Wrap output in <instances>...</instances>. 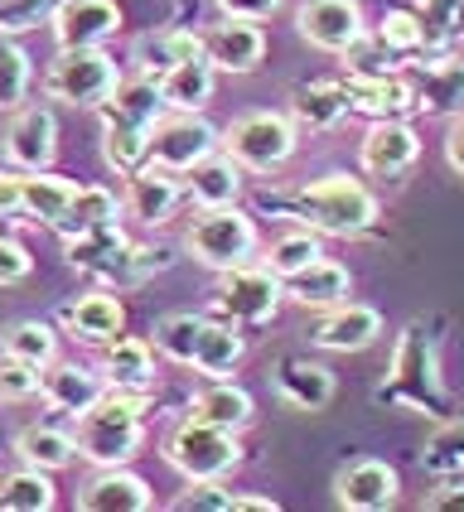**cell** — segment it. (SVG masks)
<instances>
[{
    "mask_svg": "<svg viewBox=\"0 0 464 512\" xmlns=\"http://www.w3.org/2000/svg\"><path fill=\"white\" fill-rule=\"evenodd\" d=\"M97 112H102V160H107V170H116L121 179L145 170L150 165V126L170 112L165 97H160V83L150 73L121 78Z\"/></svg>",
    "mask_w": 464,
    "mask_h": 512,
    "instance_id": "1",
    "label": "cell"
},
{
    "mask_svg": "<svg viewBox=\"0 0 464 512\" xmlns=\"http://www.w3.org/2000/svg\"><path fill=\"white\" fill-rule=\"evenodd\" d=\"M271 208L290 213L300 228L319 232V237H363L382 218L377 194L353 174H324V179L295 189L286 199H271Z\"/></svg>",
    "mask_w": 464,
    "mask_h": 512,
    "instance_id": "2",
    "label": "cell"
},
{
    "mask_svg": "<svg viewBox=\"0 0 464 512\" xmlns=\"http://www.w3.org/2000/svg\"><path fill=\"white\" fill-rule=\"evenodd\" d=\"M377 401H382V406H397V411H411V416H431V421L455 416V401H450L445 382H440L435 339L421 319L406 324L402 334H397L392 368H387V382L377 387Z\"/></svg>",
    "mask_w": 464,
    "mask_h": 512,
    "instance_id": "3",
    "label": "cell"
},
{
    "mask_svg": "<svg viewBox=\"0 0 464 512\" xmlns=\"http://www.w3.org/2000/svg\"><path fill=\"white\" fill-rule=\"evenodd\" d=\"M73 440H78V459H87L92 469L131 464L145 445V392L107 387V392L78 416Z\"/></svg>",
    "mask_w": 464,
    "mask_h": 512,
    "instance_id": "4",
    "label": "cell"
},
{
    "mask_svg": "<svg viewBox=\"0 0 464 512\" xmlns=\"http://www.w3.org/2000/svg\"><path fill=\"white\" fill-rule=\"evenodd\" d=\"M261 247V232L252 223V213H242L237 203L223 208H199V218L184 232V252L194 256L208 271H232V266H247Z\"/></svg>",
    "mask_w": 464,
    "mask_h": 512,
    "instance_id": "5",
    "label": "cell"
},
{
    "mask_svg": "<svg viewBox=\"0 0 464 512\" xmlns=\"http://www.w3.org/2000/svg\"><path fill=\"white\" fill-rule=\"evenodd\" d=\"M295 145H300V126L281 112H247L237 116L228 131H218V150L252 174L286 170L295 160Z\"/></svg>",
    "mask_w": 464,
    "mask_h": 512,
    "instance_id": "6",
    "label": "cell"
},
{
    "mask_svg": "<svg viewBox=\"0 0 464 512\" xmlns=\"http://www.w3.org/2000/svg\"><path fill=\"white\" fill-rule=\"evenodd\" d=\"M165 464L184 479H228L232 469L242 464V445H237V430L208 426L184 416L179 426L165 435Z\"/></svg>",
    "mask_w": 464,
    "mask_h": 512,
    "instance_id": "7",
    "label": "cell"
},
{
    "mask_svg": "<svg viewBox=\"0 0 464 512\" xmlns=\"http://www.w3.org/2000/svg\"><path fill=\"white\" fill-rule=\"evenodd\" d=\"M121 83V68L107 49H58L49 73H44V92L49 102L63 107H102Z\"/></svg>",
    "mask_w": 464,
    "mask_h": 512,
    "instance_id": "8",
    "label": "cell"
},
{
    "mask_svg": "<svg viewBox=\"0 0 464 512\" xmlns=\"http://www.w3.org/2000/svg\"><path fill=\"white\" fill-rule=\"evenodd\" d=\"M281 300H286V281H281L271 266H252V261H247V266L223 271L218 295H213V314L237 324V329H261V324L276 319Z\"/></svg>",
    "mask_w": 464,
    "mask_h": 512,
    "instance_id": "9",
    "label": "cell"
},
{
    "mask_svg": "<svg viewBox=\"0 0 464 512\" xmlns=\"http://www.w3.org/2000/svg\"><path fill=\"white\" fill-rule=\"evenodd\" d=\"M213 150H218V126H208L203 112H165L150 126V165L170 174H189Z\"/></svg>",
    "mask_w": 464,
    "mask_h": 512,
    "instance_id": "10",
    "label": "cell"
},
{
    "mask_svg": "<svg viewBox=\"0 0 464 512\" xmlns=\"http://www.w3.org/2000/svg\"><path fill=\"white\" fill-rule=\"evenodd\" d=\"M295 29H300V39L310 49L344 58L368 34V15H363L358 0H305L295 10Z\"/></svg>",
    "mask_w": 464,
    "mask_h": 512,
    "instance_id": "11",
    "label": "cell"
},
{
    "mask_svg": "<svg viewBox=\"0 0 464 512\" xmlns=\"http://www.w3.org/2000/svg\"><path fill=\"white\" fill-rule=\"evenodd\" d=\"M58 49H107L121 29V5L116 0H58L49 15Z\"/></svg>",
    "mask_w": 464,
    "mask_h": 512,
    "instance_id": "12",
    "label": "cell"
},
{
    "mask_svg": "<svg viewBox=\"0 0 464 512\" xmlns=\"http://www.w3.org/2000/svg\"><path fill=\"white\" fill-rule=\"evenodd\" d=\"M334 498L348 512H387L402 498V474L387 459H348L334 474Z\"/></svg>",
    "mask_w": 464,
    "mask_h": 512,
    "instance_id": "13",
    "label": "cell"
},
{
    "mask_svg": "<svg viewBox=\"0 0 464 512\" xmlns=\"http://www.w3.org/2000/svg\"><path fill=\"white\" fill-rule=\"evenodd\" d=\"M58 155V116L54 107L34 102V107H20L5 126V160L15 170H49Z\"/></svg>",
    "mask_w": 464,
    "mask_h": 512,
    "instance_id": "14",
    "label": "cell"
},
{
    "mask_svg": "<svg viewBox=\"0 0 464 512\" xmlns=\"http://www.w3.org/2000/svg\"><path fill=\"white\" fill-rule=\"evenodd\" d=\"M339 83H344L348 112L368 116V121H406V116H416V97H411V83L402 73H353L348 68Z\"/></svg>",
    "mask_w": 464,
    "mask_h": 512,
    "instance_id": "15",
    "label": "cell"
},
{
    "mask_svg": "<svg viewBox=\"0 0 464 512\" xmlns=\"http://www.w3.org/2000/svg\"><path fill=\"white\" fill-rule=\"evenodd\" d=\"M421 160V136L411 121H373L358 145V165L373 179H402Z\"/></svg>",
    "mask_w": 464,
    "mask_h": 512,
    "instance_id": "16",
    "label": "cell"
},
{
    "mask_svg": "<svg viewBox=\"0 0 464 512\" xmlns=\"http://www.w3.org/2000/svg\"><path fill=\"white\" fill-rule=\"evenodd\" d=\"M411 97L421 116H464V58L455 54H435L411 63Z\"/></svg>",
    "mask_w": 464,
    "mask_h": 512,
    "instance_id": "17",
    "label": "cell"
},
{
    "mask_svg": "<svg viewBox=\"0 0 464 512\" xmlns=\"http://www.w3.org/2000/svg\"><path fill=\"white\" fill-rule=\"evenodd\" d=\"M203 39V54H208V63L218 68V73H257L261 58H266V34H261L252 20H218V25H208L199 34Z\"/></svg>",
    "mask_w": 464,
    "mask_h": 512,
    "instance_id": "18",
    "label": "cell"
},
{
    "mask_svg": "<svg viewBox=\"0 0 464 512\" xmlns=\"http://www.w3.org/2000/svg\"><path fill=\"white\" fill-rule=\"evenodd\" d=\"M184 199H189V194H184V184H179L170 170L145 165V170H136L126 179V199H121V208H126L136 223H145V228H165L174 213H179Z\"/></svg>",
    "mask_w": 464,
    "mask_h": 512,
    "instance_id": "19",
    "label": "cell"
},
{
    "mask_svg": "<svg viewBox=\"0 0 464 512\" xmlns=\"http://www.w3.org/2000/svg\"><path fill=\"white\" fill-rule=\"evenodd\" d=\"M107 392V377L102 368H87V363H49V368L39 372V397L49 411H63V416H83L92 401Z\"/></svg>",
    "mask_w": 464,
    "mask_h": 512,
    "instance_id": "20",
    "label": "cell"
},
{
    "mask_svg": "<svg viewBox=\"0 0 464 512\" xmlns=\"http://www.w3.org/2000/svg\"><path fill=\"white\" fill-rule=\"evenodd\" d=\"M83 512H150L155 508V488L145 484L141 474H131L126 464L116 469H97L78 493Z\"/></svg>",
    "mask_w": 464,
    "mask_h": 512,
    "instance_id": "21",
    "label": "cell"
},
{
    "mask_svg": "<svg viewBox=\"0 0 464 512\" xmlns=\"http://www.w3.org/2000/svg\"><path fill=\"white\" fill-rule=\"evenodd\" d=\"M310 339H315V348H324V353H363V348H373V343L382 339V314H377L373 305L344 300V305H334V310L319 319V329Z\"/></svg>",
    "mask_w": 464,
    "mask_h": 512,
    "instance_id": "22",
    "label": "cell"
},
{
    "mask_svg": "<svg viewBox=\"0 0 464 512\" xmlns=\"http://www.w3.org/2000/svg\"><path fill=\"white\" fill-rule=\"evenodd\" d=\"M63 329L73 343H87V348H102L112 343L116 334H126V305L116 300L112 290H92L83 300H73L63 310Z\"/></svg>",
    "mask_w": 464,
    "mask_h": 512,
    "instance_id": "23",
    "label": "cell"
},
{
    "mask_svg": "<svg viewBox=\"0 0 464 512\" xmlns=\"http://www.w3.org/2000/svg\"><path fill=\"white\" fill-rule=\"evenodd\" d=\"M102 377L107 387H121V392H145L155 387V343L136 339V334H116L112 343H102Z\"/></svg>",
    "mask_w": 464,
    "mask_h": 512,
    "instance_id": "24",
    "label": "cell"
},
{
    "mask_svg": "<svg viewBox=\"0 0 464 512\" xmlns=\"http://www.w3.org/2000/svg\"><path fill=\"white\" fill-rule=\"evenodd\" d=\"M155 83H160V97H165L170 112H203L218 92V68L208 63V54H194L170 63Z\"/></svg>",
    "mask_w": 464,
    "mask_h": 512,
    "instance_id": "25",
    "label": "cell"
},
{
    "mask_svg": "<svg viewBox=\"0 0 464 512\" xmlns=\"http://www.w3.org/2000/svg\"><path fill=\"white\" fill-rule=\"evenodd\" d=\"M348 290H353L348 266L329 261V256H315L310 266H300L295 276H286V300H295L300 310H334V305L348 300Z\"/></svg>",
    "mask_w": 464,
    "mask_h": 512,
    "instance_id": "26",
    "label": "cell"
},
{
    "mask_svg": "<svg viewBox=\"0 0 464 512\" xmlns=\"http://www.w3.org/2000/svg\"><path fill=\"white\" fill-rule=\"evenodd\" d=\"M276 392H281V401L286 406H295V411H324L329 401H334V372L324 368L319 358H281L276 363Z\"/></svg>",
    "mask_w": 464,
    "mask_h": 512,
    "instance_id": "27",
    "label": "cell"
},
{
    "mask_svg": "<svg viewBox=\"0 0 464 512\" xmlns=\"http://www.w3.org/2000/svg\"><path fill=\"white\" fill-rule=\"evenodd\" d=\"M242 358H247V339H242V329L228 324V319H203V334L194 343V358H189V368L208 377V382H223L232 372L242 368Z\"/></svg>",
    "mask_w": 464,
    "mask_h": 512,
    "instance_id": "28",
    "label": "cell"
},
{
    "mask_svg": "<svg viewBox=\"0 0 464 512\" xmlns=\"http://www.w3.org/2000/svg\"><path fill=\"white\" fill-rule=\"evenodd\" d=\"M189 416H194V421H208V426H223V430H237V435H242V430L257 421V401L247 397L237 382H228V377H223V382H208L203 392H194V397H189Z\"/></svg>",
    "mask_w": 464,
    "mask_h": 512,
    "instance_id": "29",
    "label": "cell"
},
{
    "mask_svg": "<svg viewBox=\"0 0 464 512\" xmlns=\"http://www.w3.org/2000/svg\"><path fill=\"white\" fill-rule=\"evenodd\" d=\"M184 194L199 203V208H223V203H237V194H242V165H237L232 155H223V150H213L208 160H199V165L189 170Z\"/></svg>",
    "mask_w": 464,
    "mask_h": 512,
    "instance_id": "30",
    "label": "cell"
},
{
    "mask_svg": "<svg viewBox=\"0 0 464 512\" xmlns=\"http://www.w3.org/2000/svg\"><path fill=\"white\" fill-rule=\"evenodd\" d=\"M348 116V97L344 83H305L290 92V121L305 126V131H334L339 121Z\"/></svg>",
    "mask_w": 464,
    "mask_h": 512,
    "instance_id": "31",
    "label": "cell"
},
{
    "mask_svg": "<svg viewBox=\"0 0 464 512\" xmlns=\"http://www.w3.org/2000/svg\"><path fill=\"white\" fill-rule=\"evenodd\" d=\"M15 455H20V464H34V469L58 474V469H68V464L78 459V440H73L68 430L39 421V426H25L15 435Z\"/></svg>",
    "mask_w": 464,
    "mask_h": 512,
    "instance_id": "32",
    "label": "cell"
},
{
    "mask_svg": "<svg viewBox=\"0 0 464 512\" xmlns=\"http://www.w3.org/2000/svg\"><path fill=\"white\" fill-rule=\"evenodd\" d=\"M121 218V203H116L112 189H102V184H78V194H73V203H68V213L58 218V228L63 237H83V232L92 228H107V223H116Z\"/></svg>",
    "mask_w": 464,
    "mask_h": 512,
    "instance_id": "33",
    "label": "cell"
},
{
    "mask_svg": "<svg viewBox=\"0 0 464 512\" xmlns=\"http://www.w3.org/2000/svg\"><path fill=\"white\" fill-rule=\"evenodd\" d=\"M58 503V488L49 479V469L20 464L15 474L0 479V512H49Z\"/></svg>",
    "mask_w": 464,
    "mask_h": 512,
    "instance_id": "34",
    "label": "cell"
},
{
    "mask_svg": "<svg viewBox=\"0 0 464 512\" xmlns=\"http://www.w3.org/2000/svg\"><path fill=\"white\" fill-rule=\"evenodd\" d=\"M73 194H78V184L63 179V174H49V170L25 174V213L34 223H44V228H58V218L68 213Z\"/></svg>",
    "mask_w": 464,
    "mask_h": 512,
    "instance_id": "35",
    "label": "cell"
},
{
    "mask_svg": "<svg viewBox=\"0 0 464 512\" xmlns=\"http://www.w3.org/2000/svg\"><path fill=\"white\" fill-rule=\"evenodd\" d=\"M0 353H10V358H20V363H29V368L44 372L58 358V334L44 324V319H20V324H10V329H5Z\"/></svg>",
    "mask_w": 464,
    "mask_h": 512,
    "instance_id": "36",
    "label": "cell"
},
{
    "mask_svg": "<svg viewBox=\"0 0 464 512\" xmlns=\"http://www.w3.org/2000/svg\"><path fill=\"white\" fill-rule=\"evenodd\" d=\"M194 54H203L199 29H160V34H150V39L136 44V63H141L145 73H165L170 63L194 58Z\"/></svg>",
    "mask_w": 464,
    "mask_h": 512,
    "instance_id": "37",
    "label": "cell"
},
{
    "mask_svg": "<svg viewBox=\"0 0 464 512\" xmlns=\"http://www.w3.org/2000/svg\"><path fill=\"white\" fill-rule=\"evenodd\" d=\"M199 334H203V314H165V319L150 329V343H155V353H160L165 363L189 368Z\"/></svg>",
    "mask_w": 464,
    "mask_h": 512,
    "instance_id": "38",
    "label": "cell"
},
{
    "mask_svg": "<svg viewBox=\"0 0 464 512\" xmlns=\"http://www.w3.org/2000/svg\"><path fill=\"white\" fill-rule=\"evenodd\" d=\"M170 266V252L165 247H136V242H126L121 252L102 266V281L107 285H141L145 276H155V271H165Z\"/></svg>",
    "mask_w": 464,
    "mask_h": 512,
    "instance_id": "39",
    "label": "cell"
},
{
    "mask_svg": "<svg viewBox=\"0 0 464 512\" xmlns=\"http://www.w3.org/2000/svg\"><path fill=\"white\" fill-rule=\"evenodd\" d=\"M121 247H126V232L116 228V223L92 228V232H83V237H68V266H78L87 276H102V266H107Z\"/></svg>",
    "mask_w": 464,
    "mask_h": 512,
    "instance_id": "40",
    "label": "cell"
},
{
    "mask_svg": "<svg viewBox=\"0 0 464 512\" xmlns=\"http://www.w3.org/2000/svg\"><path fill=\"white\" fill-rule=\"evenodd\" d=\"M29 83H34L29 54L10 34H0V112H20L29 97Z\"/></svg>",
    "mask_w": 464,
    "mask_h": 512,
    "instance_id": "41",
    "label": "cell"
},
{
    "mask_svg": "<svg viewBox=\"0 0 464 512\" xmlns=\"http://www.w3.org/2000/svg\"><path fill=\"white\" fill-rule=\"evenodd\" d=\"M373 34L382 39V44H392L397 54H406V58L431 54V39H426V20H421L416 10H387V15L377 20Z\"/></svg>",
    "mask_w": 464,
    "mask_h": 512,
    "instance_id": "42",
    "label": "cell"
},
{
    "mask_svg": "<svg viewBox=\"0 0 464 512\" xmlns=\"http://www.w3.org/2000/svg\"><path fill=\"white\" fill-rule=\"evenodd\" d=\"M315 256H324V247H319V232L300 228V232H286V237H276L271 242V252H266V266L286 281V276H295L300 266H310Z\"/></svg>",
    "mask_w": 464,
    "mask_h": 512,
    "instance_id": "43",
    "label": "cell"
},
{
    "mask_svg": "<svg viewBox=\"0 0 464 512\" xmlns=\"http://www.w3.org/2000/svg\"><path fill=\"white\" fill-rule=\"evenodd\" d=\"M426 464L440 469V474H450V469H464V421L455 416H445L440 426L431 430V440H426Z\"/></svg>",
    "mask_w": 464,
    "mask_h": 512,
    "instance_id": "44",
    "label": "cell"
},
{
    "mask_svg": "<svg viewBox=\"0 0 464 512\" xmlns=\"http://www.w3.org/2000/svg\"><path fill=\"white\" fill-rule=\"evenodd\" d=\"M174 512H232V493L223 479H184L179 498L170 503Z\"/></svg>",
    "mask_w": 464,
    "mask_h": 512,
    "instance_id": "45",
    "label": "cell"
},
{
    "mask_svg": "<svg viewBox=\"0 0 464 512\" xmlns=\"http://www.w3.org/2000/svg\"><path fill=\"white\" fill-rule=\"evenodd\" d=\"M54 5L58 0H0V34L20 39V34H29V29L49 25Z\"/></svg>",
    "mask_w": 464,
    "mask_h": 512,
    "instance_id": "46",
    "label": "cell"
},
{
    "mask_svg": "<svg viewBox=\"0 0 464 512\" xmlns=\"http://www.w3.org/2000/svg\"><path fill=\"white\" fill-rule=\"evenodd\" d=\"M29 397H39V368L0 353V401H29Z\"/></svg>",
    "mask_w": 464,
    "mask_h": 512,
    "instance_id": "47",
    "label": "cell"
},
{
    "mask_svg": "<svg viewBox=\"0 0 464 512\" xmlns=\"http://www.w3.org/2000/svg\"><path fill=\"white\" fill-rule=\"evenodd\" d=\"M29 271H34V256H29L15 237H0V285L29 281Z\"/></svg>",
    "mask_w": 464,
    "mask_h": 512,
    "instance_id": "48",
    "label": "cell"
},
{
    "mask_svg": "<svg viewBox=\"0 0 464 512\" xmlns=\"http://www.w3.org/2000/svg\"><path fill=\"white\" fill-rule=\"evenodd\" d=\"M218 5V15H228V20H252V25H261V20H271L286 0H213Z\"/></svg>",
    "mask_w": 464,
    "mask_h": 512,
    "instance_id": "49",
    "label": "cell"
},
{
    "mask_svg": "<svg viewBox=\"0 0 464 512\" xmlns=\"http://www.w3.org/2000/svg\"><path fill=\"white\" fill-rule=\"evenodd\" d=\"M25 213V170H0V218Z\"/></svg>",
    "mask_w": 464,
    "mask_h": 512,
    "instance_id": "50",
    "label": "cell"
},
{
    "mask_svg": "<svg viewBox=\"0 0 464 512\" xmlns=\"http://www.w3.org/2000/svg\"><path fill=\"white\" fill-rule=\"evenodd\" d=\"M426 512H464V479H445L426 493Z\"/></svg>",
    "mask_w": 464,
    "mask_h": 512,
    "instance_id": "51",
    "label": "cell"
},
{
    "mask_svg": "<svg viewBox=\"0 0 464 512\" xmlns=\"http://www.w3.org/2000/svg\"><path fill=\"white\" fill-rule=\"evenodd\" d=\"M445 165L464 179V116H455V126L445 131Z\"/></svg>",
    "mask_w": 464,
    "mask_h": 512,
    "instance_id": "52",
    "label": "cell"
},
{
    "mask_svg": "<svg viewBox=\"0 0 464 512\" xmlns=\"http://www.w3.org/2000/svg\"><path fill=\"white\" fill-rule=\"evenodd\" d=\"M232 512H276V498H261V493H232Z\"/></svg>",
    "mask_w": 464,
    "mask_h": 512,
    "instance_id": "53",
    "label": "cell"
},
{
    "mask_svg": "<svg viewBox=\"0 0 464 512\" xmlns=\"http://www.w3.org/2000/svg\"><path fill=\"white\" fill-rule=\"evenodd\" d=\"M450 44H464V0H455L450 10Z\"/></svg>",
    "mask_w": 464,
    "mask_h": 512,
    "instance_id": "54",
    "label": "cell"
}]
</instances>
